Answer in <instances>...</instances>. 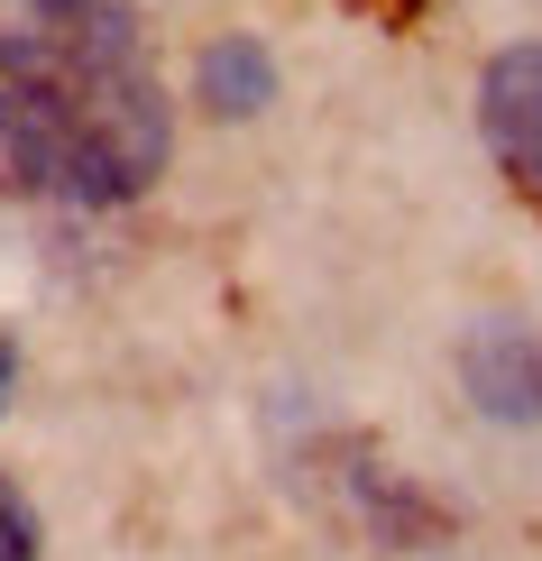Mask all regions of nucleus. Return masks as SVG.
Masks as SVG:
<instances>
[{
	"label": "nucleus",
	"instance_id": "1",
	"mask_svg": "<svg viewBox=\"0 0 542 561\" xmlns=\"http://www.w3.org/2000/svg\"><path fill=\"white\" fill-rule=\"evenodd\" d=\"M175 102L120 0H0V157L65 203H129L166 175Z\"/></svg>",
	"mask_w": 542,
	"mask_h": 561
},
{
	"label": "nucleus",
	"instance_id": "2",
	"mask_svg": "<svg viewBox=\"0 0 542 561\" xmlns=\"http://www.w3.org/2000/svg\"><path fill=\"white\" fill-rule=\"evenodd\" d=\"M478 129H487V148H497V167L524 184V194H542V37L506 46L478 75Z\"/></svg>",
	"mask_w": 542,
	"mask_h": 561
},
{
	"label": "nucleus",
	"instance_id": "3",
	"mask_svg": "<svg viewBox=\"0 0 542 561\" xmlns=\"http://www.w3.org/2000/svg\"><path fill=\"white\" fill-rule=\"evenodd\" d=\"M460 378L497 424H542V332H524V322H487L460 350Z\"/></svg>",
	"mask_w": 542,
	"mask_h": 561
},
{
	"label": "nucleus",
	"instance_id": "4",
	"mask_svg": "<svg viewBox=\"0 0 542 561\" xmlns=\"http://www.w3.org/2000/svg\"><path fill=\"white\" fill-rule=\"evenodd\" d=\"M257 83H267V65H257L249 46H211V65H203V92H211L221 111H249L240 92H257Z\"/></svg>",
	"mask_w": 542,
	"mask_h": 561
},
{
	"label": "nucleus",
	"instance_id": "5",
	"mask_svg": "<svg viewBox=\"0 0 542 561\" xmlns=\"http://www.w3.org/2000/svg\"><path fill=\"white\" fill-rule=\"evenodd\" d=\"M0 561H37V516L19 506L10 479H0Z\"/></svg>",
	"mask_w": 542,
	"mask_h": 561
},
{
	"label": "nucleus",
	"instance_id": "6",
	"mask_svg": "<svg viewBox=\"0 0 542 561\" xmlns=\"http://www.w3.org/2000/svg\"><path fill=\"white\" fill-rule=\"evenodd\" d=\"M10 378H19V341L0 332V405H10Z\"/></svg>",
	"mask_w": 542,
	"mask_h": 561
}]
</instances>
